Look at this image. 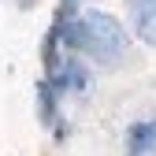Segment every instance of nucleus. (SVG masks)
I'll use <instances>...</instances> for the list:
<instances>
[{
	"instance_id": "f257e3e1",
	"label": "nucleus",
	"mask_w": 156,
	"mask_h": 156,
	"mask_svg": "<svg viewBox=\"0 0 156 156\" xmlns=\"http://www.w3.org/2000/svg\"><path fill=\"white\" fill-rule=\"evenodd\" d=\"M56 41L67 52L86 56L101 67H123L130 56V34L115 15L108 11H71L56 19Z\"/></svg>"
},
{
	"instance_id": "f03ea898",
	"label": "nucleus",
	"mask_w": 156,
	"mask_h": 156,
	"mask_svg": "<svg viewBox=\"0 0 156 156\" xmlns=\"http://www.w3.org/2000/svg\"><path fill=\"white\" fill-rule=\"evenodd\" d=\"M130 8V26L138 34V41L156 48V0H126Z\"/></svg>"
},
{
	"instance_id": "20e7f679",
	"label": "nucleus",
	"mask_w": 156,
	"mask_h": 156,
	"mask_svg": "<svg viewBox=\"0 0 156 156\" xmlns=\"http://www.w3.org/2000/svg\"><path fill=\"white\" fill-rule=\"evenodd\" d=\"M71 11H78V0H60V15H71Z\"/></svg>"
},
{
	"instance_id": "7ed1b4c3",
	"label": "nucleus",
	"mask_w": 156,
	"mask_h": 156,
	"mask_svg": "<svg viewBox=\"0 0 156 156\" xmlns=\"http://www.w3.org/2000/svg\"><path fill=\"white\" fill-rule=\"evenodd\" d=\"M126 156H156V115L126 126Z\"/></svg>"
}]
</instances>
